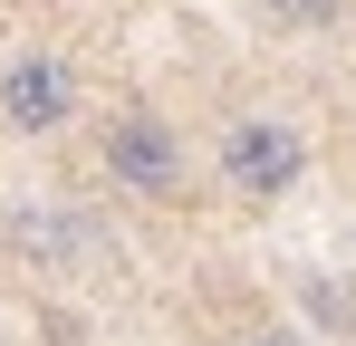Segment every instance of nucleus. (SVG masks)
<instances>
[{"mask_svg":"<svg viewBox=\"0 0 356 346\" xmlns=\"http://www.w3.org/2000/svg\"><path fill=\"white\" fill-rule=\"evenodd\" d=\"M97 173L125 202H193V154H183L174 115H154V106H116L97 125Z\"/></svg>","mask_w":356,"mask_h":346,"instance_id":"nucleus-2","label":"nucleus"},{"mask_svg":"<svg viewBox=\"0 0 356 346\" xmlns=\"http://www.w3.org/2000/svg\"><path fill=\"white\" fill-rule=\"evenodd\" d=\"M0 346H10V327H0Z\"/></svg>","mask_w":356,"mask_h":346,"instance_id":"nucleus-6","label":"nucleus"},{"mask_svg":"<svg viewBox=\"0 0 356 346\" xmlns=\"http://www.w3.org/2000/svg\"><path fill=\"white\" fill-rule=\"evenodd\" d=\"M270 10H280L289 29H337V19H347V0H270Z\"/></svg>","mask_w":356,"mask_h":346,"instance_id":"nucleus-4","label":"nucleus"},{"mask_svg":"<svg viewBox=\"0 0 356 346\" xmlns=\"http://www.w3.org/2000/svg\"><path fill=\"white\" fill-rule=\"evenodd\" d=\"M212 173H222V192H232L241 212H270V202H289L298 183H308V135H298L280 106H250V115L222 125Z\"/></svg>","mask_w":356,"mask_h":346,"instance_id":"nucleus-1","label":"nucleus"},{"mask_svg":"<svg viewBox=\"0 0 356 346\" xmlns=\"http://www.w3.org/2000/svg\"><path fill=\"white\" fill-rule=\"evenodd\" d=\"M87 115V77H77V58L58 49H19L0 58V135H19V145H49Z\"/></svg>","mask_w":356,"mask_h":346,"instance_id":"nucleus-3","label":"nucleus"},{"mask_svg":"<svg viewBox=\"0 0 356 346\" xmlns=\"http://www.w3.org/2000/svg\"><path fill=\"white\" fill-rule=\"evenodd\" d=\"M241 346H308V337H289V327H250Z\"/></svg>","mask_w":356,"mask_h":346,"instance_id":"nucleus-5","label":"nucleus"}]
</instances>
